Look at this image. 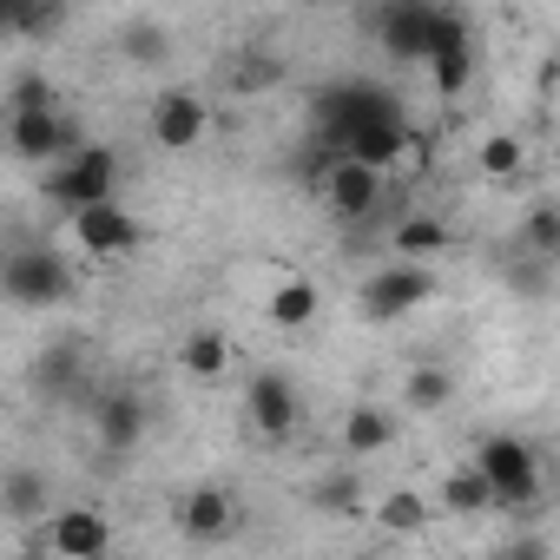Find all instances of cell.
I'll use <instances>...</instances> for the list:
<instances>
[{
	"label": "cell",
	"instance_id": "1",
	"mask_svg": "<svg viewBox=\"0 0 560 560\" xmlns=\"http://www.w3.org/2000/svg\"><path fill=\"white\" fill-rule=\"evenodd\" d=\"M311 132H317L324 152H350V159H363V165H376V172H389L396 152L409 145L402 106H396L383 86H370V80H337V86L317 100Z\"/></svg>",
	"mask_w": 560,
	"mask_h": 560
},
{
	"label": "cell",
	"instance_id": "2",
	"mask_svg": "<svg viewBox=\"0 0 560 560\" xmlns=\"http://www.w3.org/2000/svg\"><path fill=\"white\" fill-rule=\"evenodd\" d=\"M0 298L21 311H54L73 298V264L54 244H21L0 257Z\"/></svg>",
	"mask_w": 560,
	"mask_h": 560
},
{
	"label": "cell",
	"instance_id": "3",
	"mask_svg": "<svg viewBox=\"0 0 560 560\" xmlns=\"http://www.w3.org/2000/svg\"><path fill=\"white\" fill-rule=\"evenodd\" d=\"M475 468L494 488V508H534L540 501V455L521 435H488L475 448Z\"/></svg>",
	"mask_w": 560,
	"mask_h": 560
},
{
	"label": "cell",
	"instance_id": "4",
	"mask_svg": "<svg viewBox=\"0 0 560 560\" xmlns=\"http://www.w3.org/2000/svg\"><path fill=\"white\" fill-rule=\"evenodd\" d=\"M429 298H435V270L396 257V264H383L370 284H363V317H370V324H402V317L422 311Z\"/></svg>",
	"mask_w": 560,
	"mask_h": 560
},
{
	"label": "cell",
	"instance_id": "5",
	"mask_svg": "<svg viewBox=\"0 0 560 560\" xmlns=\"http://www.w3.org/2000/svg\"><path fill=\"white\" fill-rule=\"evenodd\" d=\"M317 191H324L330 218L357 224V218H370V211H376V198H383V172H376V165H363V159H350V152H330V159H324V172H317Z\"/></svg>",
	"mask_w": 560,
	"mask_h": 560
},
{
	"label": "cell",
	"instance_id": "6",
	"mask_svg": "<svg viewBox=\"0 0 560 560\" xmlns=\"http://www.w3.org/2000/svg\"><path fill=\"white\" fill-rule=\"evenodd\" d=\"M113 185H119V159H113L106 145H86V139H80V145L67 152V165H60V172L47 178V198L73 211V205L113 198Z\"/></svg>",
	"mask_w": 560,
	"mask_h": 560
},
{
	"label": "cell",
	"instance_id": "7",
	"mask_svg": "<svg viewBox=\"0 0 560 560\" xmlns=\"http://www.w3.org/2000/svg\"><path fill=\"white\" fill-rule=\"evenodd\" d=\"M73 237L93 250V257H132L145 244V224L119 205V198H93V205H73Z\"/></svg>",
	"mask_w": 560,
	"mask_h": 560
},
{
	"label": "cell",
	"instance_id": "8",
	"mask_svg": "<svg viewBox=\"0 0 560 560\" xmlns=\"http://www.w3.org/2000/svg\"><path fill=\"white\" fill-rule=\"evenodd\" d=\"M244 416H250V429H257L264 442H284V435H298V416H304V402H298V383H291L284 370H257V376L244 383Z\"/></svg>",
	"mask_w": 560,
	"mask_h": 560
},
{
	"label": "cell",
	"instance_id": "9",
	"mask_svg": "<svg viewBox=\"0 0 560 560\" xmlns=\"http://www.w3.org/2000/svg\"><path fill=\"white\" fill-rule=\"evenodd\" d=\"M80 145V126L60 113V106H27V113H8V152L14 159H67Z\"/></svg>",
	"mask_w": 560,
	"mask_h": 560
},
{
	"label": "cell",
	"instance_id": "10",
	"mask_svg": "<svg viewBox=\"0 0 560 560\" xmlns=\"http://www.w3.org/2000/svg\"><path fill=\"white\" fill-rule=\"evenodd\" d=\"M152 139H159V152H191L205 132H211V113H205V100L198 93H185V86H172V93H159L152 100Z\"/></svg>",
	"mask_w": 560,
	"mask_h": 560
},
{
	"label": "cell",
	"instance_id": "11",
	"mask_svg": "<svg viewBox=\"0 0 560 560\" xmlns=\"http://www.w3.org/2000/svg\"><path fill=\"white\" fill-rule=\"evenodd\" d=\"M442 27V8H429V0H389L383 8V47L389 60H422L429 40Z\"/></svg>",
	"mask_w": 560,
	"mask_h": 560
},
{
	"label": "cell",
	"instance_id": "12",
	"mask_svg": "<svg viewBox=\"0 0 560 560\" xmlns=\"http://www.w3.org/2000/svg\"><path fill=\"white\" fill-rule=\"evenodd\" d=\"M47 547L67 560H100V553H113V521L100 508H60L47 527Z\"/></svg>",
	"mask_w": 560,
	"mask_h": 560
},
{
	"label": "cell",
	"instance_id": "13",
	"mask_svg": "<svg viewBox=\"0 0 560 560\" xmlns=\"http://www.w3.org/2000/svg\"><path fill=\"white\" fill-rule=\"evenodd\" d=\"M34 396H47V402H73V396H86V343H47L40 357H34Z\"/></svg>",
	"mask_w": 560,
	"mask_h": 560
},
{
	"label": "cell",
	"instance_id": "14",
	"mask_svg": "<svg viewBox=\"0 0 560 560\" xmlns=\"http://www.w3.org/2000/svg\"><path fill=\"white\" fill-rule=\"evenodd\" d=\"M422 67L435 73V86H442V93H462V86L475 80V47H468V27H462L455 14H442V27H435V40H429Z\"/></svg>",
	"mask_w": 560,
	"mask_h": 560
},
{
	"label": "cell",
	"instance_id": "15",
	"mask_svg": "<svg viewBox=\"0 0 560 560\" xmlns=\"http://www.w3.org/2000/svg\"><path fill=\"white\" fill-rule=\"evenodd\" d=\"M93 429H100V442L119 455V448H132V442L145 435V402H139L132 389H106V396H93Z\"/></svg>",
	"mask_w": 560,
	"mask_h": 560
},
{
	"label": "cell",
	"instance_id": "16",
	"mask_svg": "<svg viewBox=\"0 0 560 560\" xmlns=\"http://www.w3.org/2000/svg\"><path fill=\"white\" fill-rule=\"evenodd\" d=\"M172 521H178V534H185V540H218V534H231L237 508H231V494H224V488H191V494L172 508Z\"/></svg>",
	"mask_w": 560,
	"mask_h": 560
},
{
	"label": "cell",
	"instance_id": "17",
	"mask_svg": "<svg viewBox=\"0 0 560 560\" xmlns=\"http://www.w3.org/2000/svg\"><path fill=\"white\" fill-rule=\"evenodd\" d=\"M47 501H54V488H47L40 468H8V475H0V514H8V521H40Z\"/></svg>",
	"mask_w": 560,
	"mask_h": 560
},
{
	"label": "cell",
	"instance_id": "18",
	"mask_svg": "<svg viewBox=\"0 0 560 560\" xmlns=\"http://www.w3.org/2000/svg\"><path fill=\"white\" fill-rule=\"evenodd\" d=\"M389 244H396V257L429 264V257H442V250H448V224H442L435 211H409V218L389 231Z\"/></svg>",
	"mask_w": 560,
	"mask_h": 560
},
{
	"label": "cell",
	"instance_id": "19",
	"mask_svg": "<svg viewBox=\"0 0 560 560\" xmlns=\"http://www.w3.org/2000/svg\"><path fill=\"white\" fill-rule=\"evenodd\" d=\"M389 442H396V416H383V409L357 402V409H350V422H343V455H383Z\"/></svg>",
	"mask_w": 560,
	"mask_h": 560
},
{
	"label": "cell",
	"instance_id": "20",
	"mask_svg": "<svg viewBox=\"0 0 560 560\" xmlns=\"http://www.w3.org/2000/svg\"><path fill=\"white\" fill-rule=\"evenodd\" d=\"M317 284H311V277H284V284H277L270 291V324H284V330H304L311 317H317Z\"/></svg>",
	"mask_w": 560,
	"mask_h": 560
},
{
	"label": "cell",
	"instance_id": "21",
	"mask_svg": "<svg viewBox=\"0 0 560 560\" xmlns=\"http://www.w3.org/2000/svg\"><path fill=\"white\" fill-rule=\"evenodd\" d=\"M402 402H409L416 416H435V409H448V402H455V376H448V370H409Z\"/></svg>",
	"mask_w": 560,
	"mask_h": 560
},
{
	"label": "cell",
	"instance_id": "22",
	"mask_svg": "<svg viewBox=\"0 0 560 560\" xmlns=\"http://www.w3.org/2000/svg\"><path fill=\"white\" fill-rule=\"evenodd\" d=\"M311 508H317V514H363V481H357V468L324 475V481L311 488Z\"/></svg>",
	"mask_w": 560,
	"mask_h": 560
},
{
	"label": "cell",
	"instance_id": "23",
	"mask_svg": "<svg viewBox=\"0 0 560 560\" xmlns=\"http://www.w3.org/2000/svg\"><path fill=\"white\" fill-rule=\"evenodd\" d=\"M521 172H527V145H521V139H508V132L481 139V178H494V185H514Z\"/></svg>",
	"mask_w": 560,
	"mask_h": 560
},
{
	"label": "cell",
	"instance_id": "24",
	"mask_svg": "<svg viewBox=\"0 0 560 560\" xmlns=\"http://www.w3.org/2000/svg\"><path fill=\"white\" fill-rule=\"evenodd\" d=\"M442 508H455V514H488V508H494V488L481 481V468H455V475L442 481Z\"/></svg>",
	"mask_w": 560,
	"mask_h": 560
},
{
	"label": "cell",
	"instance_id": "25",
	"mask_svg": "<svg viewBox=\"0 0 560 560\" xmlns=\"http://www.w3.org/2000/svg\"><path fill=\"white\" fill-rule=\"evenodd\" d=\"M376 527H383V534H416V527H429V501H422L416 488H396V494H383Z\"/></svg>",
	"mask_w": 560,
	"mask_h": 560
},
{
	"label": "cell",
	"instance_id": "26",
	"mask_svg": "<svg viewBox=\"0 0 560 560\" xmlns=\"http://www.w3.org/2000/svg\"><path fill=\"white\" fill-rule=\"evenodd\" d=\"M178 363H185L191 376H224V363H231V343H224L218 330H191V337H185V350H178Z\"/></svg>",
	"mask_w": 560,
	"mask_h": 560
},
{
	"label": "cell",
	"instance_id": "27",
	"mask_svg": "<svg viewBox=\"0 0 560 560\" xmlns=\"http://www.w3.org/2000/svg\"><path fill=\"white\" fill-rule=\"evenodd\" d=\"M119 54H126L132 67H159V60L172 54V40H165V27H152V21H132V27L119 34Z\"/></svg>",
	"mask_w": 560,
	"mask_h": 560
},
{
	"label": "cell",
	"instance_id": "28",
	"mask_svg": "<svg viewBox=\"0 0 560 560\" xmlns=\"http://www.w3.org/2000/svg\"><path fill=\"white\" fill-rule=\"evenodd\" d=\"M60 0H21V8H14V40H47L54 27H60Z\"/></svg>",
	"mask_w": 560,
	"mask_h": 560
},
{
	"label": "cell",
	"instance_id": "29",
	"mask_svg": "<svg viewBox=\"0 0 560 560\" xmlns=\"http://www.w3.org/2000/svg\"><path fill=\"white\" fill-rule=\"evenodd\" d=\"M277 73H284L277 60H264V54H244V60H231V93H264Z\"/></svg>",
	"mask_w": 560,
	"mask_h": 560
},
{
	"label": "cell",
	"instance_id": "30",
	"mask_svg": "<svg viewBox=\"0 0 560 560\" xmlns=\"http://www.w3.org/2000/svg\"><path fill=\"white\" fill-rule=\"evenodd\" d=\"M521 244H527L534 257H553V250H560V211H553V205H540V211L527 218V231H521Z\"/></svg>",
	"mask_w": 560,
	"mask_h": 560
},
{
	"label": "cell",
	"instance_id": "31",
	"mask_svg": "<svg viewBox=\"0 0 560 560\" xmlns=\"http://www.w3.org/2000/svg\"><path fill=\"white\" fill-rule=\"evenodd\" d=\"M27 106H54V86L47 80H21L14 86V113H27Z\"/></svg>",
	"mask_w": 560,
	"mask_h": 560
},
{
	"label": "cell",
	"instance_id": "32",
	"mask_svg": "<svg viewBox=\"0 0 560 560\" xmlns=\"http://www.w3.org/2000/svg\"><path fill=\"white\" fill-rule=\"evenodd\" d=\"M14 8L21 0H0V40H14Z\"/></svg>",
	"mask_w": 560,
	"mask_h": 560
},
{
	"label": "cell",
	"instance_id": "33",
	"mask_svg": "<svg viewBox=\"0 0 560 560\" xmlns=\"http://www.w3.org/2000/svg\"><path fill=\"white\" fill-rule=\"evenodd\" d=\"M60 8H67V0H60Z\"/></svg>",
	"mask_w": 560,
	"mask_h": 560
}]
</instances>
